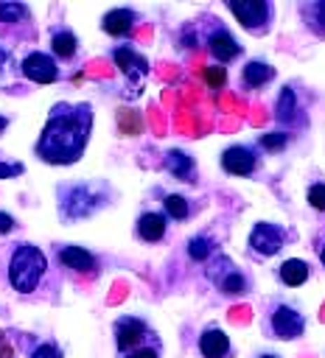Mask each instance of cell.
<instances>
[{
	"instance_id": "1",
	"label": "cell",
	"mask_w": 325,
	"mask_h": 358,
	"mask_svg": "<svg viewBox=\"0 0 325 358\" xmlns=\"http://www.w3.org/2000/svg\"><path fill=\"white\" fill-rule=\"evenodd\" d=\"M90 123H92V112L87 103L78 106H67L59 103L53 106L48 126L36 143V154L45 162H76L87 145V134H90Z\"/></svg>"
},
{
	"instance_id": "2",
	"label": "cell",
	"mask_w": 325,
	"mask_h": 358,
	"mask_svg": "<svg viewBox=\"0 0 325 358\" xmlns=\"http://www.w3.org/2000/svg\"><path fill=\"white\" fill-rule=\"evenodd\" d=\"M45 268H48L45 255H42L36 246L22 243V246H17V252L11 255V263H8V280H11V285H14L17 291L31 294V291L39 285Z\"/></svg>"
},
{
	"instance_id": "3",
	"label": "cell",
	"mask_w": 325,
	"mask_h": 358,
	"mask_svg": "<svg viewBox=\"0 0 325 358\" xmlns=\"http://www.w3.org/2000/svg\"><path fill=\"white\" fill-rule=\"evenodd\" d=\"M143 338H146V324L140 319H132V316L118 319V324H115V344H118V350L123 355L137 350Z\"/></svg>"
},
{
	"instance_id": "4",
	"label": "cell",
	"mask_w": 325,
	"mask_h": 358,
	"mask_svg": "<svg viewBox=\"0 0 325 358\" xmlns=\"http://www.w3.org/2000/svg\"><path fill=\"white\" fill-rule=\"evenodd\" d=\"M22 76L31 78V81H39V84H50V81H56L59 70H56V62H53L50 56H45V53H31V56H25V62H22Z\"/></svg>"
},
{
	"instance_id": "5",
	"label": "cell",
	"mask_w": 325,
	"mask_h": 358,
	"mask_svg": "<svg viewBox=\"0 0 325 358\" xmlns=\"http://www.w3.org/2000/svg\"><path fill=\"white\" fill-rule=\"evenodd\" d=\"M230 8L244 28H258L261 22H266V14H269V6L263 0H233Z\"/></svg>"
},
{
	"instance_id": "6",
	"label": "cell",
	"mask_w": 325,
	"mask_h": 358,
	"mask_svg": "<svg viewBox=\"0 0 325 358\" xmlns=\"http://www.w3.org/2000/svg\"><path fill=\"white\" fill-rule=\"evenodd\" d=\"M249 243L261 255H275L283 246V229L275 227V224H258L249 235Z\"/></svg>"
},
{
	"instance_id": "7",
	"label": "cell",
	"mask_w": 325,
	"mask_h": 358,
	"mask_svg": "<svg viewBox=\"0 0 325 358\" xmlns=\"http://www.w3.org/2000/svg\"><path fill=\"white\" fill-rule=\"evenodd\" d=\"M95 196H90V187H73L70 196L62 199V215L64 218H81L95 210Z\"/></svg>"
},
{
	"instance_id": "8",
	"label": "cell",
	"mask_w": 325,
	"mask_h": 358,
	"mask_svg": "<svg viewBox=\"0 0 325 358\" xmlns=\"http://www.w3.org/2000/svg\"><path fill=\"white\" fill-rule=\"evenodd\" d=\"M255 165H258V159H255V154H252L249 148L233 145V148H227V151L221 154V168H224V171H230V173L247 176V173H252V171H255Z\"/></svg>"
},
{
	"instance_id": "9",
	"label": "cell",
	"mask_w": 325,
	"mask_h": 358,
	"mask_svg": "<svg viewBox=\"0 0 325 358\" xmlns=\"http://www.w3.org/2000/svg\"><path fill=\"white\" fill-rule=\"evenodd\" d=\"M272 327H275V336L277 338H294L303 333V316L286 305H280L275 313H272Z\"/></svg>"
},
{
	"instance_id": "10",
	"label": "cell",
	"mask_w": 325,
	"mask_h": 358,
	"mask_svg": "<svg viewBox=\"0 0 325 358\" xmlns=\"http://www.w3.org/2000/svg\"><path fill=\"white\" fill-rule=\"evenodd\" d=\"M112 59H115V64L126 73V78H129L132 84H134V81H140V78L146 76V59H143V56H137L132 48H115Z\"/></svg>"
},
{
	"instance_id": "11",
	"label": "cell",
	"mask_w": 325,
	"mask_h": 358,
	"mask_svg": "<svg viewBox=\"0 0 325 358\" xmlns=\"http://www.w3.org/2000/svg\"><path fill=\"white\" fill-rule=\"evenodd\" d=\"M59 260H62L67 268H76V271H81V274H87V271L95 268V257H92L87 249H81V246H64V249L59 252Z\"/></svg>"
},
{
	"instance_id": "12",
	"label": "cell",
	"mask_w": 325,
	"mask_h": 358,
	"mask_svg": "<svg viewBox=\"0 0 325 358\" xmlns=\"http://www.w3.org/2000/svg\"><path fill=\"white\" fill-rule=\"evenodd\" d=\"M199 350L205 358H224L227 350H230V341L221 330H205L202 338H199Z\"/></svg>"
},
{
	"instance_id": "13",
	"label": "cell",
	"mask_w": 325,
	"mask_h": 358,
	"mask_svg": "<svg viewBox=\"0 0 325 358\" xmlns=\"http://www.w3.org/2000/svg\"><path fill=\"white\" fill-rule=\"evenodd\" d=\"M207 48H210V53H213L219 62H230V59H235V56L241 53V48L235 45V39H233L227 31H216V34L210 36Z\"/></svg>"
},
{
	"instance_id": "14",
	"label": "cell",
	"mask_w": 325,
	"mask_h": 358,
	"mask_svg": "<svg viewBox=\"0 0 325 358\" xmlns=\"http://www.w3.org/2000/svg\"><path fill=\"white\" fill-rule=\"evenodd\" d=\"M132 22H134V14L129 8H115L104 17V31L112 36H123V34H129Z\"/></svg>"
},
{
	"instance_id": "15",
	"label": "cell",
	"mask_w": 325,
	"mask_h": 358,
	"mask_svg": "<svg viewBox=\"0 0 325 358\" xmlns=\"http://www.w3.org/2000/svg\"><path fill=\"white\" fill-rule=\"evenodd\" d=\"M137 235L143 241H160L165 235V218L160 213H146L137 221Z\"/></svg>"
},
{
	"instance_id": "16",
	"label": "cell",
	"mask_w": 325,
	"mask_h": 358,
	"mask_svg": "<svg viewBox=\"0 0 325 358\" xmlns=\"http://www.w3.org/2000/svg\"><path fill=\"white\" fill-rule=\"evenodd\" d=\"M305 277H308V266L303 260H286L280 266V280L286 285H300V282H305Z\"/></svg>"
},
{
	"instance_id": "17",
	"label": "cell",
	"mask_w": 325,
	"mask_h": 358,
	"mask_svg": "<svg viewBox=\"0 0 325 358\" xmlns=\"http://www.w3.org/2000/svg\"><path fill=\"white\" fill-rule=\"evenodd\" d=\"M165 165H168V171H171L174 176H179V179H191V173H193V162H191V157L182 154V151H171V154L165 157Z\"/></svg>"
},
{
	"instance_id": "18",
	"label": "cell",
	"mask_w": 325,
	"mask_h": 358,
	"mask_svg": "<svg viewBox=\"0 0 325 358\" xmlns=\"http://www.w3.org/2000/svg\"><path fill=\"white\" fill-rule=\"evenodd\" d=\"M269 78H272V67L263 64V62H249V64L244 67V81H247L249 87H261V84H266Z\"/></svg>"
},
{
	"instance_id": "19",
	"label": "cell",
	"mask_w": 325,
	"mask_h": 358,
	"mask_svg": "<svg viewBox=\"0 0 325 358\" xmlns=\"http://www.w3.org/2000/svg\"><path fill=\"white\" fill-rule=\"evenodd\" d=\"M50 45H53V53L62 56V59H70V56L76 53V36H73L70 31H59V34H53Z\"/></svg>"
},
{
	"instance_id": "20",
	"label": "cell",
	"mask_w": 325,
	"mask_h": 358,
	"mask_svg": "<svg viewBox=\"0 0 325 358\" xmlns=\"http://www.w3.org/2000/svg\"><path fill=\"white\" fill-rule=\"evenodd\" d=\"M294 112H297V106H294V92L286 87V90L280 92V101H277V117H280L283 123H289V120L294 117Z\"/></svg>"
},
{
	"instance_id": "21",
	"label": "cell",
	"mask_w": 325,
	"mask_h": 358,
	"mask_svg": "<svg viewBox=\"0 0 325 358\" xmlns=\"http://www.w3.org/2000/svg\"><path fill=\"white\" fill-rule=\"evenodd\" d=\"M28 17V8L22 3H0V20L3 22H22Z\"/></svg>"
},
{
	"instance_id": "22",
	"label": "cell",
	"mask_w": 325,
	"mask_h": 358,
	"mask_svg": "<svg viewBox=\"0 0 325 358\" xmlns=\"http://www.w3.org/2000/svg\"><path fill=\"white\" fill-rule=\"evenodd\" d=\"M118 123H120V129H123V134H137L140 129H143V123H140V117L132 112V109H123L120 112V117H118Z\"/></svg>"
},
{
	"instance_id": "23",
	"label": "cell",
	"mask_w": 325,
	"mask_h": 358,
	"mask_svg": "<svg viewBox=\"0 0 325 358\" xmlns=\"http://www.w3.org/2000/svg\"><path fill=\"white\" fill-rule=\"evenodd\" d=\"M210 249H213V243H210L207 238H193V241L188 243V255H191L193 260H205V257L210 255Z\"/></svg>"
},
{
	"instance_id": "24",
	"label": "cell",
	"mask_w": 325,
	"mask_h": 358,
	"mask_svg": "<svg viewBox=\"0 0 325 358\" xmlns=\"http://www.w3.org/2000/svg\"><path fill=\"white\" fill-rule=\"evenodd\" d=\"M165 210L171 218H185L188 215V201L182 196H168L165 199Z\"/></svg>"
},
{
	"instance_id": "25",
	"label": "cell",
	"mask_w": 325,
	"mask_h": 358,
	"mask_svg": "<svg viewBox=\"0 0 325 358\" xmlns=\"http://www.w3.org/2000/svg\"><path fill=\"white\" fill-rule=\"evenodd\" d=\"M221 288H224L227 294H244V291H247V282H244V277H241V274L230 271V274L221 280Z\"/></svg>"
},
{
	"instance_id": "26",
	"label": "cell",
	"mask_w": 325,
	"mask_h": 358,
	"mask_svg": "<svg viewBox=\"0 0 325 358\" xmlns=\"http://www.w3.org/2000/svg\"><path fill=\"white\" fill-rule=\"evenodd\" d=\"M308 204L317 210H325V185H311L308 187Z\"/></svg>"
},
{
	"instance_id": "27",
	"label": "cell",
	"mask_w": 325,
	"mask_h": 358,
	"mask_svg": "<svg viewBox=\"0 0 325 358\" xmlns=\"http://www.w3.org/2000/svg\"><path fill=\"white\" fill-rule=\"evenodd\" d=\"M205 81L210 84V87H221L224 84V78H227V73H224V67H205Z\"/></svg>"
},
{
	"instance_id": "28",
	"label": "cell",
	"mask_w": 325,
	"mask_h": 358,
	"mask_svg": "<svg viewBox=\"0 0 325 358\" xmlns=\"http://www.w3.org/2000/svg\"><path fill=\"white\" fill-rule=\"evenodd\" d=\"M261 145H263V148H269V151L283 148V145H286V134H283V131H269V134H263Z\"/></svg>"
},
{
	"instance_id": "29",
	"label": "cell",
	"mask_w": 325,
	"mask_h": 358,
	"mask_svg": "<svg viewBox=\"0 0 325 358\" xmlns=\"http://www.w3.org/2000/svg\"><path fill=\"white\" fill-rule=\"evenodd\" d=\"M31 358H62V352L56 350V344H39Z\"/></svg>"
},
{
	"instance_id": "30",
	"label": "cell",
	"mask_w": 325,
	"mask_h": 358,
	"mask_svg": "<svg viewBox=\"0 0 325 358\" xmlns=\"http://www.w3.org/2000/svg\"><path fill=\"white\" fill-rule=\"evenodd\" d=\"M20 173H22V165H20V162H0V179L20 176Z\"/></svg>"
},
{
	"instance_id": "31",
	"label": "cell",
	"mask_w": 325,
	"mask_h": 358,
	"mask_svg": "<svg viewBox=\"0 0 325 358\" xmlns=\"http://www.w3.org/2000/svg\"><path fill=\"white\" fill-rule=\"evenodd\" d=\"M123 358H157V350H151V347H137V350L126 352Z\"/></svg>"
},
{
	"instance_id": "32",
	"label": "cell",
	"mask_w": 325,
	"mask_h": 358,
	"mask_svg": "<svg viewBox=\"0 0 325 358\" xmlns=\"http://www.w3.org/2000/svg\"><path fill=\"white\" fill-rule=\"evenodd\" d=\"M311 14H314L317 25H322V28H325V3H317V6H311Z\"/></svg>"
},
{
	"instance_id": "33",
	"label": "cell",
	"mask_w": 325,
	"mask_h": 358,
	"mask_svg": "<svg viewBox=\"0 0 325 358\" xmlns=\"http://www.w3.org/2000/svg\"><path fill=\"white\" fill-rule=\"evenodd\" d=\"M11 229H14V218L6 215V213H0V235H6V232H11Z\"/></svg>"
},
{
	"instance_id": "34",
	"label": "cell",
	"mask_w": 325,
	"mask_h": 358,
	"mask_svg": "<svg viewBox=\"0 0 325 358\" xmlns=\"http://www.w3.org/2000/svg\"><path fill=\"white\" fill-rule=\"evenodd\" d=\"M6 64H8V50L0 45V73H3V67H6Z\"/></svg>"
},
{
	"instance_id": "35",
	"label": "cell",
	"mask_w": 325,
	"mask_h": 358,
	"mask_svg": "<svg viewBox=\"0 0 325 358\" xmlns=\"http://www.w3.org/2000/svg\"><path fill=\"white\" fill-rule=\"evenodd\" d=\"M3 129H6V117L0 115V131H3Z\"/></svg>"
},
{
	"instance_id": "36",
	"label": "cell",
	"mask_w": 325,
	"mask_h": 358,
	"mask_svg": "<svg viewBox=\"0 0 325 358\" xmlns=\"http://www.w3.org/2000/svg\"><path fill=\"white\" fill-rule=\"evenodd\" d=\"M322 263H325V249H322Z\"/></svg>"
},
{
	"instance_id": "37",
	"label": "cell",
	"mask_w": 325,
	"mask_h": 358,
	"mask_svg": "<svg viewBox=\"0 0 325 358\" xmlns=\"http://www.w3.org/2000/svg\"><path fill=\"white\" fill-rule=\"evenodd\" d=\"M263 358H275V355H263Z\"/></svg>"
}]
</instances>
